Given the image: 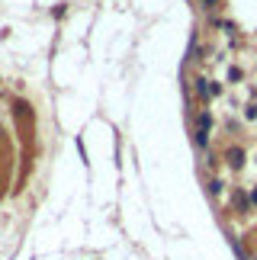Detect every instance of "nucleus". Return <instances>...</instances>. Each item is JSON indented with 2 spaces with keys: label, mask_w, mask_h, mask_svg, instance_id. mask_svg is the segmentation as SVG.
<instances>
[{
  "label": "nucleus",
  "mask_w": 257,
  "mask_h": 260,
  "mask_svg": "<svg viewBox=\"0 0 257 260\" xmlns=\"http://www.w3.org/2000/svg\"><path fill=\"white\" fill-rule=\"evenodd\" d=\"M209 125H212V116L199 113V119H196V145L199 148H206V141H209Z\"/></svg>",
  "instance_id": "obj_1"
},
{
  "label": "nucleus",
  "mask_w": 257,
  "mask_h": 260,
  "mask_svg": "<svg viewBox=\"0 0 257 260\" xmlns=\"http://www.w3.org/2000/svg\"><path fill=\"white\" fill-rule=\"evenodd\" d=\"M203 7H216V0H203Z\"/></svg>",
  "instance_id": "obj_3"
},
{
  "label": "nucleus",
  "mask_w": 257,
  "mask_h": 260,
  "mask_svg": "<svg viewBox=\"0 0 257 260\" xmlns=\"http://www.w3.org/2000/svg\"><path fill=\"white\" fill-rule=\"evenodd\" d=\"M251 199H254V206H257V190H254V196H251Z\"/></svg>",
  "instance_id": "obj_4"
},
{
  "label": "nucleus",
  "mask_w": 257,
  "mask_h": 260,
  "mask_svg": "<svg viewBox=\"0 0 257 260\" xmlns=\"http://www.w3.org/2000/svg\"><path fill=\"white\" fill-rule=\"evenodd\" d=\"M228 164H232V167H241V164H244V154L241 151H232V154H228Z\"/></svg>",
  "instance_id": "obj_2"
}]
</instances>
